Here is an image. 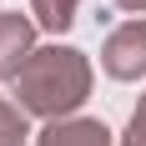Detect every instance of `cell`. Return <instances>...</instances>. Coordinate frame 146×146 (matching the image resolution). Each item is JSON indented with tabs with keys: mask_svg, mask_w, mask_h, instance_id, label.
Returning <instances> with one entry per match:
<instances>
[{
	"mask_svg": "<svg viewBox=\"0 0 146 146\" xmlns=\"http://www.w3.org/2000/svg\"><path fill=\"white\" fill-rule=\"evenodd\" d=\"M91 96V60L76 45H40L15 76V106L25 116L66 121Z\"/></svg>",
	"mask_w": 146,
	"mask_h": 146,
	"instance_id": "6da1fadb",
	"label": "cell"
},
{
	"mask_svg": "<svg viewBox=\"0 0 146 146\" xmlns=\"http://www.w3.org/2000/svg\"><path fill=\"white\" fill-rule=\"evenodd\" d=\"M101 66L116 81H141L146 76V20H126V25H116L106 35Z\"/></svg>",
	"mask_w": 146,
	"mask_h": 146,
	"instance_id": "7a4b0ae2",
	"label": "cell"
},
{
	"mask_svg": "<svg viewBox=\"0 0 146 146\" xmlns=\"http://www.w3.org/2000/svg\"><path fill=\"white\" fill-rule=\"evenodd\" d=\"M30 50H35V20H25L20 10L0 15V81H15Z\"/></svg>",
	"mask_w": 146,
	"mask_h": 146,
	"instance_id": "3957f363",
	"label": "cell"
},
{
	"mask_svg": "<svg viewBox=\"0 0 146 146\" xmlns=\"http://www.w3.org/2000/svg\"><path fill=\"white\" fill-rule=\"evenodd\" d=\"M35 146H111V131L106 121H91V116H66V121H50Z\"/></svg>",
	"mask_w": 146,
	"mask_h": 146,
	"instance_id": "277c9868",
	"label": "cell"
},
{
	"mask_svg": "<svg viewBox=\"0 0 146 146\" xmlns=\"http://www.w3.org/2000/svg\"><path fill=\"white\" fill-rule=\"evenodd\" d=\"M76 5H81V0H30V15H35V25H40V30L60 35V30H71Z\"/></svg>",
	"mask_w": 146,
	"mask_h": 146,
	"instance_id": "5b68a950",
	"label": "cell"
},
{
	"mask_svg": "<svg viewBox=\"0 0 146 146\" xmlns=\"http://www.w3.org/2000/svg\"><path fill=\"white\" fill-rule=\"evenodd\" d=\"M25 136H30L25 131V111L0 96V146H25Z\"/></svg>",
	"mask_w": 146,
	"mask_h": 146,
	"instance_id": "8992f818",
	"label": "cell"
},
{
	"mask_svg": "<svg viewBox=\"0 0 146 146\" xmlns=\"http://www.w3.org/2000/svg\"><path fill=\"white\" fill-rule=\"evenodd\" d=\"M121 146H146V96H141V106L131 111V126H126Z\"/></svg>",
	"mask_w": 146,
	"mask_h": 146,
	"instance_id": "52a82bcc",
	"label": "cell"
},
{
	"mask_svg": "<svg viewBox=\"0 0 146 146\" xmlns=\"http://www.w3.org/2000/svg\"><path fill=\"white\" fill-rule=\"evenodd\" d=\"M121 10H146V0H116Z\"/></svg>",
	"mask_w": 146,
	"mask_h": 146,
	"instance_id": "ba28073f",
	"label": "cell"
}]
</instances>
